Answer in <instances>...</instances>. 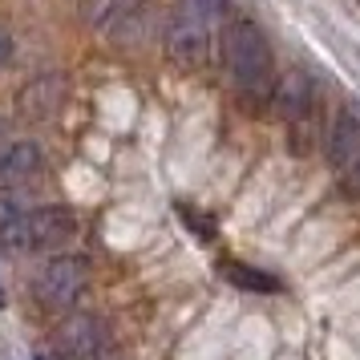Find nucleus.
Returning a JSON list of instances; mask_svg holds the SVG:
<instances>
[{
  "instance_id": "obj_13",
  "label": "nucleus",
  "mask_w": 360,
  "mask_h": 360,
  "mask_svg": "<svg viewBox=\"0 0 360 360\" xmlns=\"http://www.w3.org/2000/svg\"><path fill=\"white\" fill-rule=\"evenodd\" d=\"M179 214H182V223H186V227H198V239H202V243H207V239H214V223H211V219L195 214L191 207H179Z\"/></svg>"
},
{
  "instance_id": "obj_5",
  "label": "nucleus",
  "mask_w": 360,
  "mask_h": 360,
  "mask_svg": "<svg viewBox=\"0 0 360 360\" xmlns=\"http://www.w3.org/2000/svg\"><path fill=\"white\" fill-rule=\"evenodd\" d=\"M77 235V214L69 207H33L25 223V251H57Z\"/></svg>"
},
{
  "instance_id": "obj_2",
  "label": "nucleus",
  "mask_w": 360,
  "mask_h": 360,
  "mask_svg": "<svg viewBox=\"0 0 360 360\" xmlns=\"http://www.w3.org/2000/svg\"><path fill=\"white\" fill-rule=\"evenodd\" d=\"M89 288V263L82 255H53L45 259V267L37 271V300L49 311H65Z\"/></svg>"
},
{
  "instance_id": "obj_14",
  "label": "nucleus",
  "mask_w": 360,
  "mask_h": 360,
  "mask_svg": "<svg viewBox=\"0 0 360 360\" xmlns=\"http://www.w3.org/2000/svg\"><path fill=\"white\" fill-rule=\"evenodd\" d=\"M223 4H227V0H186V8H195L198 17H207V20L219 17V13H223Z\"/></svg>"
},
{
  "instance_id": "obj_7",
  "label": "nucleus",
  "mask_w": 360,
  "mask_h": 360,
  "mask_svg": "<svg viewBox=\"0 0 360 360\" xmlns=\"http://www.w3.org/2000/svg\"><path fill=\"white\" fill-rule=\"evenodd\" d=\"M328 158L352 186H360V114L344 110L336 117V126L328 134Z\"/></svg>"
},
{
  "instance_id": "obj_1",
  "label": "nucleus",
  "mask_w": 360,
  "mask_h": 360,
  "mask_svg": "<svg viewBox=\"0 0 360 360\" xmlns=\"http://www.w3.org/2000/svg\"><path fill=\"white\" fill-rule=\"evenodd\" d=\"M223 61H227V73L239 98L255 110L263 101H271L276 94V57H271V45L255 20H231L223 29Z\"/></svg>"
},
{
  "instance_id": "obj_4",
  "label": "nucleus",
  "mask_w": 360,
  "mask_h": 360,
  "mask_svg": "<svg viewBox=\"0 0 360 360\" xmlns=\"http://www.w3.org/2000/svg\"><path fill=\"white\" fill-rule=\"evenodd\" d=\"M166 53L182 69H198L207 61V17H198L195 8H182L166 25Z\"/></svg>"
},
{
  "instance_id": "obj_9",
  "label": "nucleus",
  "mask_w": 360,
  "mask_h": 360,
  "mask_svg": "<svg viewBox=\"0 0 360 360\" xmlns=\"http://www.w3.org/2000/svg\"><path fill=\"white\" fill-rule=\"evenodd\" d=\"M61 98H65L61 77L45 73V77H37V82L25 85L17 101H20V114H25V117H33V122H49V117L61 110Z\"/></svg>"
},
{
  "instance_id": "obj_10",
  "label": "nucleus",
  "mask_w": 360,
  "mask_h": 360,
  "mask_svg": "<svg viewBox=\"0 0 360 360\" xmlns=\"http://www.w3.org/2000/svg\"><path fill=\"white\" fill-rule=\"evenodd\" d=\"M25 223H29V207L4 186L0 191V247L4 251H25Z\"/></svg>"
},
{
  "instance_id": "obj_17",
  "label": "nucleus",
  "mask_w": 360,
  "mask_h": 360,
  "mask_svg": "<svg viewBox=\"0 0 360 360\" xmlns=\"http://www.w3.org/2000/svg\"><path fill=\"white\" fill-rule=\"evenodd\" d=\"M0 308H4V292H0Z\"/></svg>"
},
{
  "instance_id": "obj_16",
  "label": "nucleus",
  "mask_w": 360,
  "mask_h": 360,
  "mask_svg": "<svg viewBox=\"0 0 360 360\" xmlns=\"http://www.w3.org/2000/svg\"><path fill=\"white\" fill-rule=\"evenodd\" d=\"M4 142H8V126H4V122H0V146H4Z\"/></svg>"
},
{
  "instance_id": "obj_8",
  "label": "nucleus",
  "mask_w": 360,
  "mask_h": 360,
  "mask_svg": "<svg viewBox=\"0 0 360 360\" xmlns=\"http://www.w3.org/2000/svg\"><path fill=\"white\" fill-rule=\"evenodd\" d=\"M45 170V150L37 146L33 138H13L0 146V182L4 186H25L37 182Z\"/></svg>"
},
{
  "instance_id": "obj_6",
  "label": "nucleus",
  "mask_w": 360,
  "mask_h": 360,
  "mask_svg": "<svg viewBox=\"0 0 360 360\" xmlns=\"http://www.w3.org/2000/svg\"><path fill=\"white\" fill-rule=\"evenodd\" d=\"M271 105H276V114L283 117V126L311 122V114H316V82H311L304 69H288L276 82Z\"/></svg>"
},
{
  "instance_id": "obj_11",
  "label": "nucleus",
  "mask_w": 360,
  "mask_h": 360,
  "mask_svg": "<svg viewBox=\"0 0 360 360\" xmlns=\"http://www.w3.org/2000/svg\"><path fill=\"white\" fill-rule=\"evenodd\" d=\"M219 271H223L235 288H243V292H279L276 276H267V271H259V267H247V263H239V259H227Z\"/></svg>"
},
{
  "instance_id": "obj_12",
  "label": "nucleus",
  "mask_w": 360,
  "mask_h": 360,
  "mask_svg": "<svg viewBox=\"0 0 360 360\" xmlns=\"http://www.w3.org/2000/svg\"><path fill=\"white\" fill-rule=\"evenodd\" d=\"M134 4H138V0H82V13L94 29H110V33H114L117 20L126 17Z\"/></svg>"
},
{
  "instance_id": "obj_3",
  "label": "nucleus",
  "mask_w": 360,
  "mask_h": 360,
  "mask_svg": "<svg viewBox=\"0 0 360 360\" xmlns=\"http://www.w3.org/2000/svg\"><path fill=\"white\" fill-rule=\"evenodd\" d=\"M110 348V332L105 320L94 311H77L69 316L65 324L57 328V356L65 360H101Z\"/></svg>"
},
{
  "instance_id": "obj_15",
  "label": "nucleus",
  "mask_w": 360,
  "mask_h": 360,
  "mask_svg": "<svg viewBox=\"0 0 360 360\" xmlns=\"http://www.w3.org/2000/svg\"><path fill=\"white\" fill-rule=\"evenodd\" d=\"M8 61H13V37L0 29V69L8 65Z\"/></svg>"
}]
</instances>
